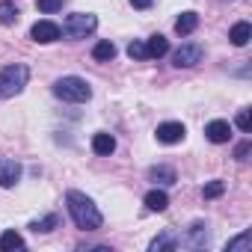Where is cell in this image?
Segmentation results:
<instances>
[{"label": "cell", "mask_w": 252, "mask_h": 252, "mask_svg": "<svg viewBox=\"0 0 252 252\" xmlns=\"http://www.w3.org/2000/svg\"><path fill=\"white\" fill-rule=\"evenodd\" d=\"M202 57H205V51H202V45H181L178 51H175V65L178 68H193L196 63H202Z\"/></svg>", "instance_id": "obj_7"}, {"label": "cell", "mask_w": 252, "mask_h": 252, "mask_svg": "<svg viewBox=\"0 0 252 252\" xmlns=\"http://www.w3.org/2000/svg\"><path fill=\"white\" fill-rule=\"evenodd\" d=\"M57 225H60V217H57V214H48V217H42V220H33V222H30V228H33L36 234H39V231H54Z\"/></svg>", "instance_id": "obj_22"}, {"label": "cell", "mask_w": 252, "mask_h": 252, "mask_svg": "<svg viewBox=\"0 0 252 252\" xmlns=\"http://www.w3.org/2000/svg\"><path fill=\"white\" fill-rule=\"evenodd\" d=\"M92 57H95L98 63H110V60L116 57V45H113L110 39H104V42H98V45L92 48Z\"/></svg>", "instance_id": "obj_19"}, {"label": "cell", "mask_w": 252, "mask_h": 252, "mask_svg": "<svg viewBox=\"0 0 252 252\" xmlns=\"http://www.w3.org/2000/svg\"><path fill=\"white\" fill-rule=\"evenodd\" d=\"M18 21V6H15V0H0V24H15Z\"/></svg>", "instance_id": "obj_18"}, {"label": "cell", "mask_w": 252, "mask_h": 252, "mask_svg": "<svg viewBox=\"0 0 252 252\" xmlns=\"http://www.w3.org/2000/svg\"><path fill=\"white\" fill-rule=\"evenodd\" d=\"M128 57H131V60H149V54H146V42L134 39V42L128 45Z\"/></svg>", "instance_id": "obj_23"}, {"label": "cell", "mask_w": 252, "mask_h": 252, "mask_svg": "<svg viewBox=\"0 0 252 252\" xmlns=\"http://www.w3.org/2000/svg\"><path fill=\"white\" fill-rule=\"evenodd\" d=\"M228 39H231V45L243 48V45H249V39H252V27H249L246 21H237V24L231 27V33H228Z\"/></svg>", "instance_id": "obj_14"}, {"label": "cell", "mask_w": 252, "mask_h": 252, "mask_svg": "<svg viewBox=\"0 0 252 252\" xmlns=\"http://www.w3.org/2000/svg\"><path fill=\"white\" fill-rule=\"evenodd\" d=\"M146 208L160 214V211H166V208H169V196H166L163 190H149V193H146Z\"/></svg>", "instance_id": "obj_16"}, {"label": "cell", "mask_w": 252, "mask_h": 252, "mask_svg": "<svg viewBox=\"0 0 252 252\" xmlns=\"http://www.w3.org/2000/svg\"><path fill=\"white\" fill-rule=\"evenodd\" d=\"M60 36H63V30H60V24H54V21H36V24L30 27V39L39 42V45H51V42H57Z\"/></svg>", "instance_id": "obj_5"}, {"label": "cell", "mask_w": 252, "mask_h": 252, "mask_svg": "<svg viewBox=\"0 0 252 252\" xmlns=\"http://www.w3.org/2000/svg\"><path fill=\"white\" fill-rule=\"evenodd\" d=\"M65 205H68V214H71V220H74V225H77L80 231H98V228H101L104 217H101L98 205H95L86 193L68 190V193H65Z\"/></svg>", "instance_id": "obj_1"}, {"label": "cell", "mask_w": 252, "mask_h": 252, "mask_svg": "<svg viewBox=\"0 0 252 252\" xmlns=\"http://www.w3.org/2000/svg\"><path fill=\"white\" fill-rule=\"evenodd\" d=\"M225 252H252V234L243 231V234L231 237V240L225 243Z\"/></svg>", "instance_id": "obj_17"}, {"label": "cell", "mask_w": 252, "mask_h": 252, "mask_svg": "<svg viewBox=\"0 0 252 252\" xmlns=\"http://www.w3.org/2000/svg\"><path fill=\"white\" fill-rule=\"evenodd\" d=\"M27 77H30V68L24 63H12L0 71V98H12L18 95L24 86H27Z\"/></svg>", "instance_id": "obj_3"}, {"label": "cell", "mask_w": 252, "mask_h": 252, "mask_svg": "<svg viewBox=\"0 0 252 252\" xmlns=\"http://www.w3.org/2000/svg\"><path fill=\"white\" fill-rule=\"evenodd\" d=\"M146 54H149V60H160V57H166L169 54V39L166 36H152L149 39V45H146Z\"/></svg>", "instance_id": "obj_11"}, {"label": "cell", "mask_w": 252, "mask_h": 252, "mask_svg": "<svg viewBox=\"0 0 252 252\" xmlns=\"http://www.w3.org/2000/svg\"><path fill=\"white\" fill-rule=\"evenodd\" d=\"M95 27H98V18L92 12H74V15L65 18V24L60 30H63L65 39H86V36L95 33Z\"/></svg>", "instance_id": "obj_4"}, {"label": "cell", "mask_w": 252, "mask_h": 252, "mask_svg": "<svg viewBox=\"0 0 252 252\" xmlns=\"http://www.w3.org/2000/svg\"><path fill=\"white\" fill-rule=\"evenodd\" d=\"M92 152H95V155H101V158H107V155H113V152H116V140H113L110 134H104V131H101V134H95V137H92Z\"/></svg>", "instance_id": "obj_12"}, {"label": "cell", "mask_w": 252, "mask_h": 252, "mask_svg": "<svg viewBox=\"0 0 252 252\" xmlns=\"http://www.w3.org/2000/svg\"><path fill=\"white\" fill-rule=\"evenodd\" d=\"M196 27H199V15L196 12H181L178 21H175V33L178 36H190Z\"/></svg>", "instance_id": "obj_13"}, {"label": "cell", "mask_w": 252, "mask_h": 252, "mask_svg": "<svg viewBox=\"0 0 252 252\" xmlns=\"http://www.w3.org/2000/svg\"><path fill=\"white\" fill-rule=\"evenodd\" d=\"M36 6H39V12H45V15H54V12L63 9V0H36Z\"/></svg>", "instance_id": "obj_25"}, {"label": "cell", "mask_w": 252, "mask_h": 252, "mask_svg": "<svg viewBox=\"0 0 252 252\" xmlns=\"http://www.w3.org/2000/svg\"><path fill=\"white\" fill-rule=\"evenodd\" d=\"M149 249H152V252H160V249H178V234L169 228V231L158 234V237L149 243Z\"/></svg>", "instance_id": "obj_15"}, {"label": "cell", "mask_w": 252, "mask_h": 252, "mask_svg": "<svg viewBox=\"0 0 252 252\" xmlns=\"http://www.w3.org/2000/svg\"><path fill=\"white\" fill-rule=\"evenodd\" d=\"M184 125L181 122H163V125H158V131H155V137H158V143H163V146H175V143H181L184 140Z\"/></svg>", "instance_id": "obj_6"}, {"label": "cell", "mask_w": 252, "mask_h": 252, "mask_svg": "<svg viewBox=\"0 0 252 252\" xmlns=\"http://www.w3.org/2000/svg\"><path fill=\"white\" fill-rule=\"evenodd\" d=\"M234 125H237L243 134H249V131H252V116H249V110H240L237 119H234Z\"/></svg>", "instance_id": "obj_26"}, {"label": "cell", "mask_w": 252, "mask_h": 252, "mask_svg": "<svg viewBox=\"0 0 252 252\" xmlns=\"http://www.w3.org/2000/svg\"><path fill=\"white\" fill-rule=\"evenodd\" d=\"M54 95H57L60 101H68V104H86V101L92 98V86H89L83 77L68 74V77H60V80L54 83Z\"/></svg>", "instance_id": "obj_2"}, {"label": "cell", "mask_w": 252, "mask_h": 252, "mask_svg": "<svg viewBox=\"0 0 252 252\" xmlns=\"http://www.w3.org/2000/svg\"><path fill=\"white\" fill-rule=\"evenodd\" d=\"M222 193H225V181H211V184H205V190H202L205 199H217V196H222Z\"/></svg>", "instance_id": "obj_24"}, {"label": "cell", "mask_w": 252, "mask_h": 252, "mask_svg": "<svg viewBox=\"0 0 252 252\" xmlns=\"http://www.w3.org/2000/svg\"><path fill=\"white\" fill-rule=\"evenodd\" d=\"M0 249L9 252V249H24V237L18 231H3L0 234Z\"/></svg>", "instance_id": "obj_21"}, {"label": "cell", "mask_w": 252, "mask_h": 252, "mask_svg": "<svg viewBox=\"0 0 252 252\" xmlns=\"http://www.w3.org/2000/svg\"><path fill=\"white\" fill-rule=\"evenodd\" d=\"M249 149H252V146H249V140H246V143H240V146H237V152H234V158H237V160H246Z\"/></svg>", "instance_id": "obj_27"}, {"label": "cell", "mask_w": 252, "mask_h": 252, "mask_svg": "<svg viewBox=\"0 0 252 252\" xmlns=\"http://www.w3.org/2000/svg\"><path fill=\"white\" fill-rule=\"evenodd\" d=\"M21 178V163L9 160V158H0V187H15Z\"/></svg>", "instance_id": "obj_10"}, {"label": "cell", "mask_w": 252, "mask_h": 252, "mask_svg": "<svg viewBox=\"0 0 252 252\" xmlns=\"http://www.w3.org/2000/svg\"><path fill=\"white\" fill-rule=\"evenodd\" d=\"M149 178L155 181V184H175L178 178H175V169H169V166H155V169H149Z\"/></svg>", "instance_id": "obj_20"}, {"label": "cell", "mask_w": 252, "mask_h": 252, "mask_svg": "<svg viewBox=\"0 0 252 252\" xmlns=\"http://www.w3.org/2000/svg\"><path fill=\"white\" fill-rule=\"evenodd\" d=\"M205 137L211 140V143H228L231 140V122H225V119H214V122H208L205 125Z\"/></svg>", "instance_id": "obj_9"}, {"label": "cell", "mask_w": 252, "mask_h": 252, "mask_svg": "<svg viewBox=\"0 0 252 252\" xmlns=\"http://www.w3.org/2000/svg\"><path fill=\"white\" fill-rule=\"evenodd\" d=\"M208 243V225L205 222H193L187 228V237L178 234V246H190V249H202Z\"/></svg>", "instance_id": "obj_8"}, {"label": "cell", "mask_w": 252, "mask_h": 252, "mask_svg": "<svg viewBox=\"0 0 252 252\" xmlns=\"http://www.w3.org/2000/svg\"><path fill=\"white\" fill-rule=\"evenodd\" d=\"M152 3H155V0H131V6H134V9H149Z\"/></svg>", "instance_id": "obj_28"}]
</instances>
